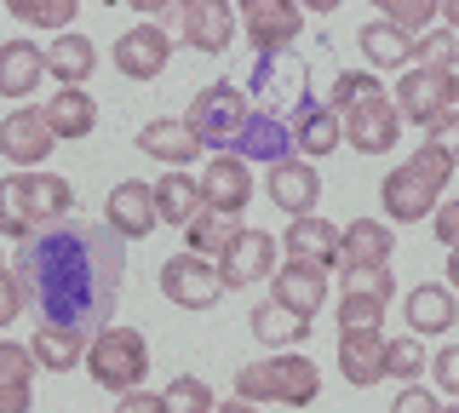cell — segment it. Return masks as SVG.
Masks as SVG:
<instances>
[{"label": "cell", "mask_w": 459, "mask_h": 413, "mask_svg": "<svg viewBox=\"0 0 459 413\" xmlns=\"http://www.w3.org/2000/svg\"><path fill=\"white\" fill-rule=\"evenodd\" d=\"M12 276L23 281L40 327H64V333L92 345L98 333H109V316L121 305L126 241L109 224L64 219L52 230H40L35 241H23Z\"/></svg>", "instance_id": "obj_1"}, {"label": "cell", "mask_w": 459, "mask_h": 413, "mask_svg": "<svg viewBox=\"0 0 459 413\" xmlns=\"http://www.w3.org/2000/svg\"><path fill=\"white\" fill-rule=\"evenodd\" d=\"M327 104L339 109L344 144H351L356 155H391L402 126H408L402 109H396V98L385 92V81L373 75V69H344V75L333 81V92H327Z\"/></svg>", "instance_id": "obj_2"}, {"label": "cell", "mask_w": 459, "mask_h": 413, "mask_svg": "<svg viewBox=\"0 0 459 413\" xmlns=\"http://www.w3.org/2000/svg\"><path fill=\"white\" fill-rule=\"evenodd\" d=\"M69 207H75V190H69V178L57 173H12L0 178V236L6 241H35L40 230H52V224L69 219Z\"/></svg>", "instance_id": "obj_3"}, {"label": "cell", "mask_w": 459, "mask_h": 413, "mask_svg": "<svg viewBox=\"0 0 459 413\" xmlns=\"http://www.w3.org/2000/svg\"><path fill=\"white\" fill-rule=\"evenodd\" d=\"M454 178V161L442 150L420 144L413 150V161H402L385 173L379 184V207H385V224H413V219H437L442 207V190H448Z\"/></svg>", "instance_id": "obj_4"}, {"label": "cell", "mask_w": 459, "mask_h": 413, "mask_svg": "<svg viewBox=\"0 0 459 413\" xmlns=\"http://www.w3.org/2000/svg\"><path fill=\"white\" fill-rule=\"evenodd\" d=\"M322 391V367L305 350H276L264 362H247L236 374V402H281V408H310Z\"/></svg>", "instance_id": "obj_5"}, {"label": "cell", "mask_w": 459, "mask_h": 413, "mask_svg": "<svg viewBox=\"0 0 459 413\" xmlns=\"http://www.w3.org/2000/svg\"><path fill=\"white\" fill-rule=\"evenodd\" d=\"M247 121H253V104H247V92L241 87H230V81H212V87H201L190 98V109H184V126L201 138V150H212V155H230L241 144V133H247Z\"/></svg>", "instance_id": "obj_6"}, {"label": "cell", "mask_w": 459, "mask_h": 413, "mask_svg": "<svg viewBox=\"0 0 459 413\" xmlns=\"http://www.w3.org/2000/svg\"><path fill=\"white\" fill-rule=\"evenodd\" d=\"M86 367H92V384H104L115 396H133L143 391V374H150V345H143L138 327H109V333L92 339Z\"/></svg>", "instance_id": "obj_7"}, {"label": "cell", "mask_w": 459, "mask_h": 413, "mask_svg": "<svg viewBox=\"0 0 459 413\" xmlns=\"http://www.w3.org/2000/svg\"><path fill=\"white\" fill-rule=\"evenodd\" d=\"M396 109H402V121H413V126H437L442 116H454L459 109V69H408V75L396 81Z\"/></svg>", "instance_id": "obj_8"}, {"label": "cell", "mask_w": 459, "mask_h": 413, "mask_svg": "<svg viewBox=\"0 0 459 413\" xmlns=\"http://www.w3.org/2000/svg\"><path fill=\"white\" fill-rule=\"evenodd\" d=\"M236 12H241V35L253 40L258 58H281L305 30V6H293V0H241Z\"/></svg>", "instance_id": "obj_9"}, {"label": "cell", "mask_w": 459, "mask_h": 413, "mask_svg": "<svg viewBox=\"0 0 459 413\" xmlns=\"http://www.w3.org/2000/svg\"><path fill=\"white\" fill-rule=\"evenodd\" d=\"M52 126H47V109L23 104L12 116H0V161H12L18 173H40V161H52Z\"/></svg>", "instance_id": "obj_10"}, {"label": "cell", "mask_w": 459, "mask_h": 413, "mask_svg": "<svg viewBox=\"0 0 459 413\" xmlns=\"http://www.w3.org/2000/svg\"><path fill=\"white\" fill-rule=\"evenodd\" d=\"M178 30H184V47L219 58V52H230V40L241 35V12L230 0H178Z\"/></svg>", "instance_id": "obj_11"}, {"label": "cell", "mask_w": 459, "mask_h": 413, "mask_svg": "<svg viewBox=\"0 0 459 413\" xmlns=\"http://www.w3.org/2000/svg\"><path fill=\"white\" fill-rule=\"evenodd\" d=\"M293 144H299V161H327L339 144H344V121L327 98H316L310 87L299 92V109H293Z\"/></svg>", "instance_id": "obj_12"}, {"label": "cell", "mask_w": 459, "mask_h": 413, "mask_svg": "<svg viewBox=\"0 0 459 413\" xmlns=\"http://www.w3.org/2000/svg\"><path fill=\"white\" fill-rule=\"evenodd\" d=\"M161 293L178 310H212V305H219V293H224L219 264L195 259V253H172V259L161 264Z\"/></svg>", "instance_id": "obj_13"}, {"label": "cell", "mask_w": 459, "mask_h": 413, "mask_svg": "<svg viewBox=\"0 0 459 413\" xmlns=\"http://www.w3.org/2000/svg\"><path fill=\"white\" fill-rule=\"evenodd\" d=\"M109 58L126 81H155L172 58V35L161 23H133V30H121V40L109 47Z\"/></svg>", "instance_id": "obj_14"}, {"label": "cell", "mask_w": 459, "mask_h": 413, "mask_svg": "<svg viewBox=\"0 0 459 413\" xmlns=\"http://www.w3.org/2000/svg\"><path fill=\"white\" fill-rule=\"evenodd\" d=\"M281 253H287V264H310V270H322V276H327V270H344V236L322 219V212L287 224Z\"/></svg>", "instance_id": "obj_15"}, {"label": "cell", "mask_w": 459, "mask_h": 413, "mask_svg": "<svg viewBox=\"0 0 459 413\" xmlns=\"http://www.w3.org/2000/svg\"><path fill=\"white\" fill-rule=\"evenodd\" d=\"M236 161H264L270 173L276 167H287V161H299V144H293V126H287L276 109H253V121H247V133H241V144L230 150Z\"/></svg>", "instance_id": "obj_16"}, {"label": "cell", "mask_w": 459, "mask_h": 413, "mask_svg": "<svg viewBox=\"0 0 459 413\" xmlns=\"http://www.w3.org/2000/svg\"><path fill=\"white\" fill-rule=\"evenodd\" d=\"M104 224L121 241H143L161 224V212H155V184H138V178H121L109 190V202H104Z\"/></svg>", "instance_id": "obj_17"}, {"label": "cell", "mask_w": 459, "mask_h": 413, "mask_svg": "<svg viewBox=\"0 0 459 413\" xmlns=\"http://www.w3.org/2000/svg\"><path fill=\"white\" fill-rule=\"evenodd\" d=\"M276 276V236L270 230H241L236 247L219 259V281L224 288H253V281Z\"/></svg>", "instance_id": "obj_18"}, {"label": "cell", "mask_w": 459, "mask_h": 413, "mask_svg": "<svg viewBox=\"0 0 459 413\" xmlns=\"http://www.w3.org/2000/svg\"><path fill=\"white\" fill-rule=\"evenodd\" d=\"M264 190H270V207L287 212V224H293V219H316V207H322V173H316L310 161L276 167V173L264 178Z\"/></svg>", "instance_id": "obj_19"}, {"label": "cell", "mask_w": 459, "mask_h": 413, "mask_svg": "<svg viewBox=\"0 0 459 413\" xmlns=\"http://www.w3.org/2000/svg\"><path fill=\"white\" fill-rule=\"evenodd\" d=\"M138 150L150 161H167V173H184V161H201V138L184 126V116H155L138 126Z\"/></svg>", "instance_id": "obj_20"}, {"label": "cell", "mask_w": 459, "mask_h": 413, "mask_svg": "<svg viewBox=\"0 0 459 413\" xmlns=\"http://www.w3.org/2000/svg\"><path fill=\"white\" fill-rule=\"evenodd\" d=\"M201 195H207V207H219V212H247L253 167L236 161V155H212V161L201 167Z\"/></svg>", "instance_id": "obj_21"}, {"label": "cell", "mask_w": 459, "mask_h": 413, "mask_svg": "<svg viewBox=\"0 0 459 413\" xmlns=\"http://www.w3.org/2000/svg\"><path fill=\"white\" fill-rule=\"evenodd\" d=\"M402 316H408V333L437 339L459 322V293L442 288V281H420V288L408 293V305H402Z\"/></svg>", "instance_id": "obj_22"}, {"label": "cell", "mask_w": 459, "mask_h": 413, "mask_svg": "<svg viewBox=\"0 0 459 413\" xmlns=\"http://www.w3.org/2000/svg\"><path fill=\"white\" fill-rule=\"evenodd\" d=\"M47 81V52L35 40H0V98H29Z\"/></svg>", "instance_id": "obj_23"}, {"label": "cell", "mask_w": 459, "mask_h": 413, "mask_svg": "<svg viewBox=\"0 0 459 413\" xmlns=\"http://www.w3.org/2000/svg\"><path fill=\"white\" fill-rule=\"evenodd\" d=\"M92 69H98V47L86 35H75V30H64L47 47V75L57 81V92H69V87H86L92 81Z\"/></svg>", "instance_id": "obj_24"}, {"label": "cell", "mask_w": 459, "mask_h": 413, "mask_svg": "<svg viewBox=\"0 0 459 413\" xmlns=\"http://www.w3.org/2000/svg\"><path fill=\"white\" fill-rule=\"evenodd\" d=\"M385 345H391L385 333H339V374H344V384H356V391L379 384L385 379Z\"/></svg>", "instance_id": "obj_25"}, {"label": "cell", "mask_w": 459, "mask_h": 413, "mask_svg": "<svg viewBox=\"0 0 459 413\" xmlns=\"http://www.w3.org/2000/svg\"><path fill=\"white\" fill-rule=\"evenodd\" d=\"M155 212H161V224H172V230H190L201 212H207L201 178H190V173H167L161 184H155Z\"/></svg>", "instance_id": "obj_26"}, {"label": "cell", "mask_w": 459, "mask_h": 413, "mask_svg": "<svg viewBox=\"0 0 459 413\" xmlns=\"http://www.w3.org/2000/svg\"><path fill=\"white\" fill-rule=\"evenodd\" d=\"M276 305H287L293 316H305L316 322V310H322V298H327V276L322 270H310V264H281L276 270Z\"/></svg>", "instance_id": "obj_27"}, {"label": "cell", "mask_w": 459, "mask_h": 413, "mask_svg": "<svg viewBox=\"0 0 459 413\" xmlns=\"http://www.w3.org/2000/svg\"><path fill=\"white\" fill-rule=\"evenodd\" d=\"M247 230V224H241V212H219V207H207L201 212V219L190 224V230H184V241H190V253L195 259H207V264H219L230 247H236V236Z\"/></svg>", "instance_id": "obj_28"}, {"label": "cell", "mask_w": 459, "mask_h": 413, "mask_svg": "<svg viewBox=\"0 0 459 413\" xmlns=\"http://www.w3.org/2000/svg\"><path fill=\"white\" fill-rule=\"evenodd\" d=\"M247 327H253V339H258V345H270V356H276V345H281V350H293V345H305V339H310V322H305V316H293V310L276 305V298L253 305Z\"/></svg>", "instance_id": "obj_29"}, {"label": "cell", "mask_w": 459, "mask_h": 413, "mask_svg": "<svg viewBox=\"0 0 459 413\" xmlns=\"http://www.w3.org/2000/svg\"><path fill=\"white\" fill-rule=\"evenodd\" d=\"M47 126H52V138H92V126H98V98L86 92V87L52 92V98H47Z\"/></svg>", "instance_id": "obj_30"}, {"label": "cell", "mask_w": 459, "mask_h": 413, "mask_svg": "<svg viewBox=\"0 0 459 413\" xmlns=\"http://www.w3.org/2000/svg\"><path fill=\"white\" fill-rule=\"evenodd\" d=\"M339 236H344V264H391L396 253V230L385 219H351Z\"/></svg>", "instance_id": "obj_31"}, {"label": "cell", "mask_w": 459, "mask_h": 413, "mask_svg": "<svg viewBox=\"0 0 459 413\" xmlns=\"http://www.w3.org/2000/svg\"><path fill=\"white\" fill-rule=\"evenodd\" d=\"M362 58H368V69H402L408 75V64H413V40L402 35V30H391V23H362Z\"/></svg>", "instance_id": "obj_32"}, {"label": "cell", "mask_w": 459, "mask_h": 413, "mask_svg": "<svg viewBox=\"0 0 459 413\" xmlns=\"http://www.w3.org/2000/svg\"><path fill=\"white\" fill-rule=\"evenodd\" d=\"M86 339L64 333V327H35V339H29V356H35V367H47V374H69V367L86 362Z\"/></svg>", "instance_id": "obj_33"}, {"label": "cell", "mask_w": 459, "mask_h": 413, "mask_svg": "<svg viewBox=\"0 0 459 413\" xmlns=\"http://www.w3.org/2000/svg\"><path fill=\"white\" fill-rule=\"evenodd\" d=\"M396 281L391 264H344L339 270V298H373V305H391Z\"/></svg>", "instance_id": "obj_34"}, {"label": "cell", "mask_w": 459, "mask_h": 413, "mask_svg": "<svg viewBox=\"0 0 459 413\" xmlns=\"http://www.w3.org/2000/svg\"><path fill=\"white\" fill-rule=\"evenodd\" d=\"M379 18L391 23V30H402L408 40H420V35L437 30L442 6H430V0H379Z\"/></svg>", "instance_id": "obj_35"}, {"label": "cell", "mask_w": 459, "mask_h": 413, "mask_svg": "<svg viewBox=\"0 0 459 413\" xmlns=\"http://www.w3.org/2000/svg\"><path fill=\"white\" fill-rule=\"evenodd\" d=\"M413 69H459V35L448 23H437L430 35L413 40Z\"/></svg>", "instance_id": "obj_36"}, {"label": "cell", "mask_w": 459, "mask_h": 413, "mask_svg": "<svg viewBox=\"0 0 459 413\" xmlns=\"http://www.w3.org/2000/svg\"><path fill=\"white\" fill-rule=\"evenodd\" d=\"M425 367H430V356H425V345H413V333L385 345V379H396V384H420Z\"/></svg>", "instance_id": "obj_37"}, {"label": "cell", "mask_w": 459, "mask_h": 413, "mask_svg": "<svg viewBox=\"0 0 459 413\" xmlns=\"http://www.w3.org/2000/svg\"><path fill=\"white\" fill-rule=\"evenodd\" d=\"M161 396H167V413H219V396H212L195 374H178Z\"/></svg>", "instance_id": "obj_38"}, {"label": "cell", "mask_w": 459, "mask_h": 413, "mask_svg": "<svg viewBox=\"0 0 459 413\" xmlns=\"http://www.w3.org/2000/svg\"><path fill=\"white\" fill-rule=\"evenodd\" d=\"M6 12H12L18 23H52V30H64V23H75V18H81L75 0H12Z\"/></svg>", "instance_id": "obj_39"}, {"label": "cell", "mask_w": 459, "mask_h": 413, "mask_svg": "<svg viewBox=\"0 0 459 413\" xmlns=\"http://www.w3.org/2000/svg\"><path fill=\"white\" fill-rule=\"evenodd\" d=\"M333 316L339 333H385V305H373V298H339Z\"/></svg>", "instance_id": "obj_40"}, {"label": "cell", "mask_w": 459, "mask_h": 413, "mask_svg": "<svg viewBox=\"0 0 459 413\" xmlns=\"http://www.w3.org/2000/svg\"><path fill=\"white\" fill-rule=\"evenodd\" d=\"M29 374H35V356H29V345L0 339V379H6V384H29Z\"/></svg>", "instance_id": "obj_41"}, {"label": "cell", "mask_w": 459, "mask_h": 413, "mask_svg": "<svg viewBox=\"0 0 459 413\" xmlns=\"http://www.w3.org/2000/svg\"><path fill=\"white\" fill-rule=\"evenodd\" d=\"M23 310H29V293H23V281L6 270V276H0V333H6V327L18 322Z\"/></svg>", "instance_id": "obj_42"}, {"label": "cell", "mask_w": 459, "mask_h": 413, "mask_svg": "<svg viewBox=\"0 0 459 413\" xmlns=\"http://www.w3.org/2000/svg\"><path fill=\"white\" fill-rule=\"evenodd\" d=\"M430 379H437V391H448L459 402V345H442L430 356Z\"/></svg>", "instance_id": "obj_43"}, {"label": "cell", "mask_w": 459, "mask_h": 413, "mask_svg": "<svg viewBox=\"0 0 459 413\" xmlns=\"http://www.w3.org/2000/svg\"><path fill=\"white\" fill-rule=\"evenodd\" d=\"M425 144H430V150H442V155H448V161L459 167V109H454V116H442L437 126H430V133H425Z\"/></svg>", "instance_id": "obj_44"}, {"label": "cell", "mask_w": 459, "mask_h": 413, "mask_svg": "<svg viewBox=\"0 0 459 413\" xmlns=\"http://www.w3.org/2000/svg\"><path fill=\"white\" fill-rule=\"evenodd\" d=\"M391 413H442V402H437V391L402 384V391H396V402H391Z\"/></svg>", "instance_id": "obj_45"}, {"label": "cell", "mask_w": 459, "mask_h": 413, "mask_svg": "<svg viewBox=\"0 0 459 413\" xmlns=\"http://www.w3.org/2000/svg\"><path fill=\"white\" fill-rule=\"evenodd\" d=\"M430 230H437V241L454 253V247H459V202H442L437 219H430Z\"/></svg>", "instance_id": "obj_46"}, {"label": "cell", "mask_w": 459, "mask_h": 413, "mask_svg": "<svg viewBox=\"0 0 459 413\" xmlns=\"http://www.w3.org/2000/svg\"><path fill=\"white\" fill-rule=\"evenodd\" d=\"M115 413H167V396L161 391H133L115 402Z\"/></svg>", "instance_id": "obj_47"}, {"label": "cell", "mask_w": 459, "mask_h": 413, "mask_svg": "<svg viewBox=\"0 0 459 413\" xmlns=\"http://www.w3.org/2000/svg\"><path fill=\"white\" fill-rule=\"evenodd\" d=\"M35 408V391H29V384H6L0 379V413H29Z\"/></svg>", "instance_id": "obj_48"}, {"label": "cell", "mask_w": 459, "mask_h": 413, "mask_svg": "<svg viewBox=\"0 0 459 413\" xmlns=\"http://www.w3.org/2000/svg\"><path fill=\"white\" fill-rule=\"evenodd\" d=\"M448 288H454V293H459V247H454V253H448Z\"/></svg>", "instance_id": "obj_49"}, {"label": "cell", "mask_w": 459, "mask_h": 413, "mask_svg": "<svg viewBox=\"0 0 459 413\" xmlns=\"http://www.w3.org/2000/svg\"><path fill=\"white\" fill-rule=\"evenodd\" d=\"M442 18H448V30L459 35V0H448V6H442Z\"/></svg>", "instance_id": "obj_50"}, {"label": "cell", "mask_w": 459, "mask_h": 413, "mask_svg": "<svg viewBox=\"0 0 459 413\" xmlns=\"http://www.w3.org/2000/svg\"><path fill=\"white\" fill-rule=\"evenodd\" d=\"M219 413H258V408H253V402H236V396H230V402H224Z\"/></svg>", "instance_id": "obj_51"}, {"label": "cell", "mask_w": 459, "mask_h": 413, "mask_svg": "<svg viewBox=\"0 0 459 413\" xmlns=\"http://www.w3.org/2000/svg\"><path fill=\"white\" fill-rule=\"evenodd\" d=\"M442 413H459V402H448V408H442Z\"/></svg>", "instance_id": "obj_52"}, {"label": "cell", "mask_w": 459, "mask_h": 413, "mask_svg": "<svg viewBox=\"0 0 459 413\" xmlns=\"http://www.w3.org/2000/svg\"><path fill=\"white\" fill-rule=\"evenodd\" d=\"M0 276H6V270H0Z\"/></svg>", "instance_id": "obj_53"}]
</instances>
